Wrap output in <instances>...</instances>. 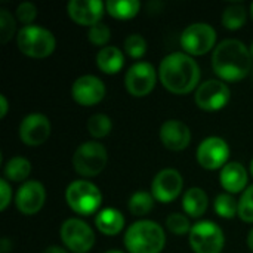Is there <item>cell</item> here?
<instances>
[{
	"label": "cell",
	"instance_id": "obj_1",
	"mask_svg": "<svg viewBox=\"0 0 253 253\" xmlns=\"http://www.w3.org/2000/svg\"><path fill=\"white\" fill-rule=\"evenodd\" d=\"M159 77L169 92L185 95L199 87L200 68L191 55L185 52H172L162 59Z\"/></svg>",
	"mask_w": 253,
	"mask_h": 253
},
{
	"label": "cell",
	"instance_id": "obj_2",
	"mask_svg": "<svg viewBox=\"0 0 253 253\" xmlns=\"http://www.w3.org/2000/svg\"><path fill=\"white\" fill-rule=\"evenodd\" d=\"M252 56L248 46L237 39L221 42L212 55V67L224 82H237L245 79L252 68Z\"/></svg>",
	"mask_w": 253,
	"mask_h": 253
},
{
	"label": "cell",
	"instance_id": "obj_3",
	"mask_svg": "<svg viewBox=\"0 0 253 253\" xmlns=\"http://www.w3.org/2000/svg\"><path fill=\"white\" fill-rule=\"evenodd\" d=\"M165 245V230L150 219L136 221L125 234V246L129 253H160Z\"/></svg>",
	"mask_w": 253,
	"mask_h": 253
},
{
	"label": "cell",
	"instance_id": "obj_4",
	"mask_svg": "<svg viewBox=\"0 0 253 253\" xmlns=\"http://www.w3.org/2000/svg\"><path fill=\"white\" fill-rule=\"evenodd\" d=\"M16 44L19 50L30 58H46L56 46L55 36L44 27L40 25H24L16 36Z\"/></svg>",
	"mask_w": 253,
	"mask_h": 253
},
{
	"label": "cell",
	"instance_id": "obj_5",
	"mask_svg": "<svg viewBox=\"0 0 253 253\" xmlns=\"http://www.w3.org/2000/svg\"><path fill=\"white\" fill-rule=\"evenodd\" d=\"M65 200L71 211L79 215L89 216L99 209L102 203V194L95 184L84 179H77L67 187Z\"/></svg>",
	"mask_w": 253,
	"mask_h": 253
},
{
	"label": "cell",
	"instance_id": "obj_6",
	"mask_svg": "<svg viewBox=\"0 0 253 253\" xmlns=\"http://www.w3.org/2000/svg\"><path fill=\"white\" fill-rule=\"evenodd\" d=\"M108 162L107 148L101 142L87 141L77 147L73 154L74 170L82 176H95L99 175Z\"/></svg>",
	"mask_w": 253,
	"mask_h": 253
},
{
	"label": "cell",
	"instance_id": "obj_7",
	"mask_svg": "<svg viewBox=\"0 0 253 253\" xmlns=\"http://www.w3.org/2000/svg\"><path fill=\"white\" fill-rule=\"evenodd\" d=\"M190 245L196 253H221L225 237L221 227L212 221H200L190 231Z\"/></svg>",
	"mask_w": 253,
	"mask_h": 253
},
{
	"label": "cell",
	"instance_id": "obj_8",
	"mask_svg": "<svg viewBox=\"0 0 253 253\" xmlns=\"http://www.w3.org/2000/svg\"><path fill=\"white\" fill-rule=\"evenodd\" d=\"M179 42L185 53L205 55L215 46L216 31L208 22H194L184 28Z\"/></svg>",
	"mask_w": 253,
	"mask_h": 253
},
{
	"label": "cell",
	"instance_id": "obj_9",
	"mask_svg": "<svg viewBox=\"0 0 253 253\" xmlns=\"http://www.w3.org/2000/svg\"><path fill=\"white\" fill-rule=\"evenodd\" d=\"M61 240L73 253H87L95 245V233L84 221L70 218L61 225Z\"/></svg>",
	"mask_w": 253,
	"mask_h": 253
},
{
	"label": "cell",
	"instance_id": "obj_10",
	"mask_svg": "<svg viewBox=\"0 0 253 253\" xmlns=\"http://www.w3.org/2000/svg\"><path fill=\"white\" fill-rule=\"evenodd\" d=\"M231 92L224 80L211 79L199 84L194 99L196 104L205 111H219L230 101Z\"/></svg>",
	"mask_w": 253,
	"mask_h": 253
},
{
	"label": "cell",
	"instance_id": "obj_11",
	"mask_svg": "<svg viewBox=\"0 0 253 253\" xmlns=\"http://www.w3.org/2000/svg\"><path fill=\"white\" fill-rule=\"evenodd\" d=\"M197 162L208 170L222 169L230 157V147L225 139L219 136H209L197 147Z\"/></svg>",
	"mask_w": 253,
	"mask_h": 253
},
{
	"label": "cell",
	"instance_id": "obj_12",
	"mask_svg": "<svg viewBox=\"0 0 253 253\" xmlns=\"http://www.w3.org/2000/svg\"><path fill=\"white\" fill-rule=\"evenodd\" d=\"M156 68L145 61L135 62L125 76V86L127 92L136 98L148 95L156 86Z\"/></svg>",
	"mask_w": 253,
	"mask_h": 253
},
{
	"label": "cell",
	"instance_id": "obj_13",
	"mask_svg": "<svg viewBox=\"0 0 253 253\" xmlns=\"http://www.w3.org/2000/svg\"><path fill=\"white\" fill-rule=\"evenodd\" d=\"M107 89L104 82L92 74H84L79 79L71 86V96L73 99L84 107L95 105L101 102L105 98Z\"/></svg>",
	"mask_w": 253,
	"mask_h": 253
},
{
	"label": "cell",
	"instance_id": "obj_14",
	"mask_svg": "<svg viewBox=\"0 0 253 253\" xmlns=\"http://www.w3.org/2000/svg\"><path fill=\"white\" fill-rule=\"evenodd\" d=\"M184 179L182 175L175 169L160 170L151 182V194L160 203L173 202L182 191Z\"/></svg>",
	"mask_w": 253,
	"mask_h": 253
},
{
	"label": "cell",
	"instance_id": "obj_15",
	"mask_svg": "<svg viewBox=\"0 0 253 253\" xmlns=\"http://www.w3.org/2000/svg\"><path fill=\"white\" fill-rule=\"evenodd\" d=\"M50 135V122L44 114L31 113L19 123V138L28 147H37L47 141Z\"/></svg>",
	"mask_w": 253,
	"mask_h": 253
},
{
	"label": "cell",
	"instance_id": "obj_16",
	"mask_svg": "<svg viewBox=\"0 0 253 253\" xmlns=\"http://www.w3.org/2000/svg\"><path fill=\"white\" fill-rule=\"evenodd\" d=\"M46 202V190L39 181L24 182L15 196V205L24 215H36Z\"/></svg>",
	"mask_w": 253,
	"mask_h": 253
},
{
	"label": "cell",
	"instance_id": "obj_17",
	"mask_svg": "<svg viewBox=\"0 0 253 253\" xmlns=\"http://www.w3.org/2000/svg\"><path fill=\"white\" fill-rule=\"evenodd\" d=\"M105 3L101 0H70L67 12L70 18L79 25H95L101 22Z\"/></svg>",
	"mask_w": 253,
	"mask_h": 253
},
{
	"label": "cell",
	"instance_id": "obj_18",
	"mask_svg": "<svg viewBox=\"0 0 253 253\" xmlns=\"http://www.w3.org/2000/svg\"><path fill=\"white\" fill-rule=\"evenodd\" d=\"M160 141L170 151H182L191 142V130L184 122L172 119L162 125Z\"/></svg>",
	"mask_w": 253,
	"mask_h": 253
},
{
	"label": "cell",
	"instance_id": "obj_19",
	"mask_svg": "<svg viewBox=\"0 0 253 253\" xmlns=\"http://www.w3.org/2000/svg\"><path fill=\"white\" fill-rule=\"evenodd\" d=\"M219 181H221L222 188L225 191H228L230 194L240 193V191L246 190V185H248V170L239 162L227 163L221 169Z\"/></svg>",
	"mask_w": 253,
	"mask_h": 253
},
{
	"label": "cell",
	"instance_id": "obj_20",
	"mask_svg": "<svg viewBox=\"0 0 253 253\" xmlns=\"http://www.w3.org/2000/svg\"><path fill=\"white\" fill-rule=\"evenodd\" d=\"M96 228L105 236H117L125 227V216L114 208L102 209L95 216Z\"/></svg>",
	"mask_w": 253,
	"mask_h": 253
},
{
	"label": "cell",
	"instance_id": "obj_21",
	"mask_svg": "<svg viewBox=\"0 0 253 253\" xmlns=\"http://www.w3.org/2000/svg\"><path fill=\"white\" fill-rule=\"evenodd\" d=\"M96 65L105 74H116L125 65V55L116 46H104L96 53Z\"/></svg>",
	"mask_w": 253,
	"mask_h": 253
},
{
	"label": "cell",
	"instance_id": "obj_22",
	"mask_svg": "<svg viewBox=\"0 0 253 253\" xmlns=\"http://www.w3.org/2000/svg\"><path fill=\"white\" fill-rule=\"evenodd\" d=\"M208 205H209L208 194L202 188H199V187L188 188L185 191L184 197H182L184 212L190 218H200V216H203L205 212L208 211Z\"/></svg>",
	"mask_w": 253,
	"mask_h": 253
},
{
	"label": "cell",
	"instance_id": "obj_23",
	"mask_svg": "<svg viewBox=\"0 0 253 253\" xmlns=\"http://www.w3.org/2000/svg\"><path fill=\"white\" fill-rule=\"evenodd\" d=\"M108 13L117 19H129L138 15L141 3L138 0H110L105 3Z\"/></svg>",
	"mask_w": 253,
	"mask_h": 253
},
{
	"label": "cell",
	"instance_id": "obj_24",
	"mask_svg": "<svg viewBox=\"0 0 253 253\" xmlns=\"http://www.w3.org/2000/svg\"><path fill=\"white\" fill-rule=\"evenodd\" d=\"M31 173V163L24 157H12L4 166V178L12 182H21Z\"/></svg>",
	"mask_w": 253,
	"mask_h": 253
},
{
	"label": "cell",
	"instance_id": "obj_25",
	"mask_svg": "<svg viewBox=\"0 0 253 253\" xmlns=\"http://www.w3.org/2000/svg\"><path fill=\"white\" fill-rule=\"evenodd\" d=\"M154 196L148 191H136L129 199V211L135 216H145L148 215L154 208Z\"/></svg>",
	"mask_w": 253,
	"mask_h": 253
},
{
	"label": "cell",
	"instance_id": "obj_26",
	"mask_svg": "<svg viewBox=\"0 0 253 253\" xmlns=\"http://www.w3.org/2000/svg\"><path fill=\"white\" fill-rule=\"evenodd\" d=\"M248 19V12L246 7L242 4H231L224 9L221 21L222 25L228 30H239L245 25Z\"/></svg>",
	"mask_w": 253,
	"mask_h": 253
},
{
	"label": "cell",
	"instance_id": "obj_27",
	"mask_svg": "<svg viewBox=\"0 0 253 253\" xmlns=\"http://www.w3.org/2000/svg\"><path fill=\"white\" fill-rule=\"evenodd\" d=\"M215 212L225 219H231L239 215V202L230 193H222L215 199Z\"/></svg>",
	"mask_w": 253,
	"mask_h": 253
},
{
	"label": "cell",
	"instance_id": "obj_28",
	"mask_svg": "<svg viewBox=\"0 0 253 253\" xmlns=\"http://www.w3.org/2000/svg\"><path fill=\"white\" fill-rule=\"evenodd\" d=\"M113 129V123L111 119L107 114H93L90 116V119L87 120V130L93 138H105L107 135H110Z\"/></svg>",
	"mask_w": 253,
	"mask_h": 253
},
{
	"label": "cell",
	"instance_id": "obj_29",
	"mask_svg": "<svg viewBox=\"0 0 253 253\" xmlns=\"http://www.w3.org/2000/svg\"><path fill=\"white\" fill-rule=\"evenodd\" d=\"M125 50L135 59L142 58L147 52V40L141 34H129L125 40Z\"/></svg>",
	"mask_w": 253,
	"mask_h": 253
},
{
	"label": "cell",
	"instance_id": "obj_30",
	"mask_svg": "<svg viewBox=\"0 0 253 253\" xmlns=\"http://www.w3.org/2000/svg\"><path fill=\"white\" fill-rule=\"evenodd\" d=\"M166 227L170 233L178 234V236H184L190 233L193 228V225L190 224V219L182 213H170L166 218Z\"/></svg>",
	"mask_w": 253,
	"mask_h": 253
},
{
	"label": "cell",
	"instance_id": "obj_31",
	"mask_svg": "<svg viewBox=\"0 0 253 253\" xmlns=\"http://www.w3.org/2000/svg\"><path fill=\"white\" fill-rule=\"evenodd\" d=\"M239 216L245 222L253 224V185H249L239 200Z\"/></svg>",
	"mask_w": 253,
	"mask_h": 253
},
{
	"label": "cell",
	"instance_id": "obj_32",
	"mask_svg": "<svg viewBox=\"0 0 253 253\" xmlns=\"http://www.w3.org/2000/svg\"><path fill=\"white\" fill-rule=\"evenodd\" d=\"M16 24L12 16V13L7 9H0V40L1 43H7L13 33H15Z\"/></svg>",
	"mask_w": 253,
	"mask_h": 253
},
{
	"label": "cell",
	"instance_id": "obj_33",
	"mask_svg": "<svg viewBox=\"0 0 253 253\" xmlns=\"http://www.w3.org/2000/svg\"><path fill=\"white\" fill-rule=\"evenodd\" d=\"M110 36H111L110 27L107 24H104V22H98V24L92 25L89 28V33H87V37H89L90 43L96 44V46H102V47L110 40Z\"/></svg>",
	"mask_w": 253,
	"mask_h": 253
},
{
	"label": "cell",
	"instance_id": "obj_34",
	"mask_svg": "<svg viewBox=\"0 0 253 253\" xmlns=\"http://www.w3.org/2000/svg\"><path fill=\"white\" fill-rule=\"evenodd\" d=\"M16 16H18V19L22 24L31 25V22L37 16V7H36V4L31 3V1H22V3H19V6L16 7Z\"/></svg>",
	"mask_w": 253,
	"mask_h": 253
},
{
	"label": "cell",
	"instance_id": "obj_35",
	"mask_svg": "<svg viewBox=\"0 0 253 253\" xmlns=\"http://www.w3.org/2000/svg\"><path fill=\"white\" fill-rule=\"evenodd\" d=\"M0 193H1V200H0V211H4L7 208V205L10 203L12 199V190L10 185L7 184L6 178H3L0 181Z\"/></svg>",
	"mask_w": 253,
	"mask_h": 253
},
{
	"label": "cell",
	"instance_id": "obj_36",
	"mask_svg": "<svg viewBox=\"0 0 253 253\" xmlns=\"http://www.w3.org/2000/svg\"><path fill=\"white\" fill-rule=\"evenodd\" d=\"M7 110H9L7 99H6V96L1 93V95H0V117H1V119H3V117H6V114H7Z\"/></svg>",
	"mask_w": 253,
	"mask_h": 253
},
{
	"label": "cell",
	"instance_id": "obj_37",
	"mask_svg": "<svg viewBox=\"0 0 253 253\" xmlns=\"http://www.w3.org/2000/svg\"><path fill=\"white\" fill-rule=\"evenodd\" d=\"M43 253H68V251L61 246H49L43 251Z\"/></svg>",
	"mask_w": 253,
	"mask_h": 253
},
{
	"label": "cell",
	"instance_id": "obj_38",
	"mask_svg": "<svg viewBox=\"0 0 253 253\" xmlns=\"http://www.w3.org/2000/svg\"><path fill=\"white\" fill-rule=\"evenodd\" d=\"M248 246H249V249L253 252V228L249 231V234H248Z\"/></svg>",
	"mask_w": 253,
	"mask_h": 253
},
{
	"label": "cell",
	"instance_id": "obj_39",
	"mask_svg": "<svg viewBox=\"0 0 253 253\" xmlns=\"http://www.w3.org/2000/svg\"><path fill=\"white\" fill-rule=\"evenodd\" d=\"M105 253H123L122 251H107Z\"/></svg>",
	"mask_w": 253,
	"mask_h": 253
},
{
	"label": "cell",
	"instance_id": "obj_40",
	"mask_svg": "<svg viewBox=\"0 0 253 253\" xmlns=\"http://www.w3.org/2000/svg\"><path fill=\"white\" fill-rule=\"evenodd\" d=\"M249 50H251V56H252V59H253V43H252V44H251Z\"/></svg>",
	"mask_w": 253,
	"mask_h": 253
},
{
	"label": "cell",
	"instance_id": "obj_41",
	"mask_svg": "<svg viewBox=\"0 0 253 253\" xmlns=\"http://www.w3.org/2000/svg\"><path fill=\"white\" fill-rule=\"evenodd\" d=\"M251 173H252V176H253V159H252V162H251Z\"/></svg>",
	"mask_w": 253,
	"mask_h": 253
},
{
	"label": "cell",
	"instance_id": "obj_42",
	"mask_svg": "<svg viewBox=\"0 0 253 253\" xmlns=\"http://www.w3.org/2000/svg\"><path fill=\"white\" fill-rule=\"evenodd\" d=\"M251 15H252V19H253V3H252V6H251Z\"/></svg>",
	"mask_w": 253,
	"mask_h": 253
}]
</instances>
